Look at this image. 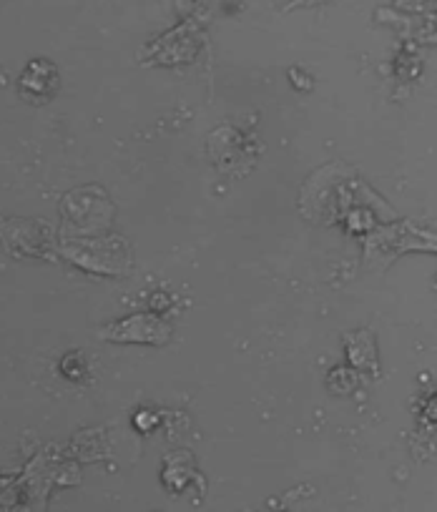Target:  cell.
Instances as JSON below:
<instances>
[{"mask_svg":"<svg viewBox=\"0 0 437 512\" xmlns=\"http://www.w3.org/2000/svg\"><path fill=\"white\" fill-rule=\"evenodd\" d=\"M56 83H58V73L51 63L31 61L21 78V91L26 93V96L51 98V93L56 91Z\"/></svg>","mask_w":437,"mask_h":512,"instance_id":"cell-1","label":"cell"}]
</instances>
